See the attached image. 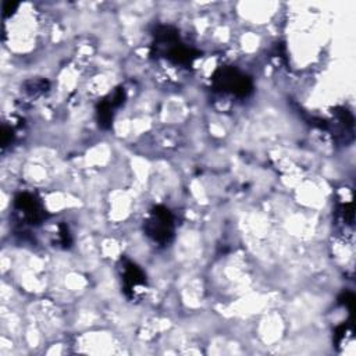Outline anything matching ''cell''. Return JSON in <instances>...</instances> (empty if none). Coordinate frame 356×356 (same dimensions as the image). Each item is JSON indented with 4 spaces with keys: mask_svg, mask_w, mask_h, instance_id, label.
Masks as SVG:
<instances>
[{
    "mask_svg": "<svg viewBox=\"0 0 356 356\" xmlns=\"http://www.w3.org/2000/svg\"><path fill=\"white\" fill-rule=\"evenodd\" d=\"M144 229L151 240L158 244H169L174 235V218L169 209L156 206L145 220Z\"/></svg>",
    "mask_w": 356,
    "mask_h": 356,
    "instance_id": "obj_1",
    "label": "cell"
},
{
    "mask_svg": "<svg viewBox=\"0 0 356 356\" xmlns=\"http://www.w3.org/2000/svg\"><path fill=\"white\" fill-rule=\"evenodd\" d=\"M213 81H214V86L218 91L240 96V97L248 96L254 89L251 79L232 67L220 68L214 74Z\"/></svg>",
    "mask_w": 356,
    "mask_h": 356,
    "instance_id": "obj_2",
    "label": "cell"
},
{
    "mask_svg": "<svg viewBox=\"0 0 356 356\" xmlns=\"http://www.w3.org/2000/svg\"><path fill=\"white\" fill-rule=\"evenodd\" d=\"M16 207L31 224H37L44 218V209L41 203L35 199V196H32L31 194L19 195L16 198Z\"/></svg>",
    "mask_w": 356,
    "mask_h": 356,
    "instance_id": "obj_3",
    "label": "cell"
},
{
    "mask_svg": "<svg viewBox=\"0 0 356 356\" xmlns=\"http://www.w3.org/2000/svg\"><path fill=\"white\" fill-rule=\"evenodd\" d=\"M123 281L126 294L130 298H135L138 288H144L147 285L145 274L137 265L131 262H126L123 266Z\"/></svg>",
    "mask_w": 356,
    "mask_h": 356,
    "instance_id": "obj_4",
    "label": "cell"
},
{
    "mask_svg": "<svg viewBox=\"0 0 356 356\" xmlns=\"http://www.w3.org/2000/svg\"><path fill=\"white\" fill-rule=\"evenodd\" d=\"M339 303H342L344 306L348 308V310L352 313L353 312V303H355V297L352 292L349 291H345L341 298H339Z\"/></svg>",
    "mask_w": 356,
    "mask_h": 356,
    "instance_id": "obj_5",
    "label": "cell"
},
{
    "mask_svg": "<svg viewBox=\"0 0 356 356\" xmlns=\"http://www.w3.org/2000/svg\"><path fill=\"white\" fill-rule=\"evenodd\" d=\"M60 240H62V244L64 247H68L71 244V236H70V232H68V228L66 225H62L60 227Z\"/></svg>",
    "mask_w": 356,
    "mask_h": 356,
    "instance_id": "obj_6",
    "label": "cell"
}]
</instances>
